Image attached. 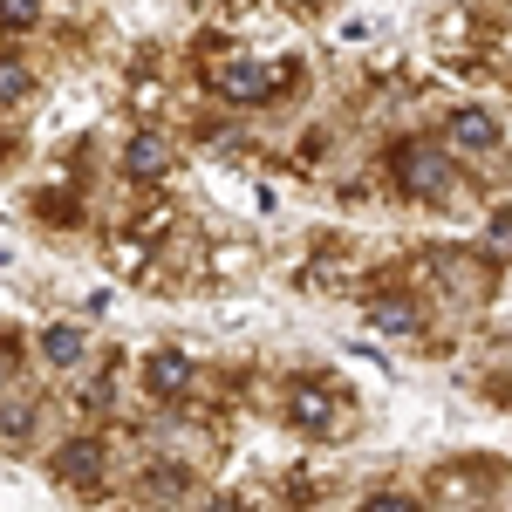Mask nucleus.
<instances>
[{
  "mask_svg": "<svg viewBox=\"0 0 512 512\" xmlns=\"http://www.w3.org/2000/svg\"><path fill=\"white\" fill-rule=\"evenodd\" d=\"M396 178H403V192L410 198H444L451 185H458V171H451V158H444V144H431V137H403L390 151Z\"/></svg>",
  "mask_w": 512,
  "mask_h": 512,
  "instance_id": "1",
  "label": "nucleus"
},
{
  "mask_svg": "<svg viewBox=\"0 0 512 512\" xmlns=\"http://www.w3.org/2000/svg\"><path fill=\"white\" fill-rule=\"evenodd\" d=\"M219 96H233V103H260V96H274L280 89V69H253V62H226L219 69Z\"/></svg>",
  "mask_w": 512,
  "mask_h": 512,
  "instance_id": "2",
  "label": "nucleus"
},
{
  "mask_svg": "<svg viewBox=\"0 0 512 512\" xmlns=\"http://www.w3.org/2000/svg\"><path fill=\"white\" fill-rule=\"evenodd\" d=\"M287 417H294L301 431H328V424H335V403H328V390H315V383H294Z\"/></svg>",
  "mask_w": 512,
  "mask_h": 512,
  "instance_id": "3",
  "label": "nucleus"
},
{
  "mask_svg": "<svg viewBox=\"0 0 512 512\" xmlns=\"http://www.w3.org/2000/svg\"><path fill=\"white\" fill-rule=\"evenodd\" d=\"M444 130H451V144H458V151H492V137H499V123L485 117V110H451Z\"/></svg>",
  "mask_w": 512,
  "mask_h": 512,
  "instance_id": "4",
  "label": "nucleus"
},
{
  "mask_svg": "<svg viewBox=\"0 0 512 512\" xmlns=\"http://www.w3.org/2000/svg\"><path fill=\"white\" fill-rule=\"evenodd\" d=\"M123 171H130V178H158V171H171V144H164V137H137V144L123 151Z\"/></svg>",
  "mask_w": 512,
  "mask_h": 512,
  "instance_id": "5",
  "label": "nucleus"
},
{
  "mask_svg": "<svg viewBox=\"0 0 512 512\" xmlns=\"http://www.w3.org/2000/svg\"><path fill=\"white\" fill-rule=\"evenodd\" d=\"M96 458H103V451H96L89 437H76V444H62V451H55V472L76 478V485H89V478H96Z\"/></svg>",
  "mask_w": 512,
  "mask_h": 512,
  "instance_id": "6",
  "label": "nucleus"
},
{
  "mask_svg": "<svg viewBox=\"0 0 512 512\" xmlns=\"http://www.w3.org/2000/svg\"><path fill=\"white\" fill-rule=\"evenodd\" d=\"M185 383H192V355H158L151 362V390L158 396H178Z\"/></svg>",
  "mask_w": 512,
  "mask_h": 512,
  "instance_id": "7",
  "label": "nucleus"
},
{
  "mask_svg": "<svg viewBox=\"0 0 512 512\" xmlns=\"http://www.w3.org/2000/svg\"><path fill=\"white\" fill-rule=\"evenodd\" d=\"M41 355H48L55 369H69V362L82 355V335L76 328H48V335H41Z\"/></svg>",
  "mask_w": 512,
  "mask_h": 512,
  "instance_id": "8",
  "label": "nucleus"
},
{
  "mask_svg": "<svg viewBox=\"0 0 512 512\" xmlns=\"http://www.w3.org/2000/svg\"><path fill=\"white\" fill-rule=\"evenodd\" d=\"M376 321L396 328V335H410V328H417V308H410V301H376Z\"/></svg>",
  "mask_w": 512,
  "mask_h": 512,
  "instance_id": "9",
  "label": "nucleus"
},
{
  "mask_svg": "<svg viewBox=\"0 0 512 512\" xmlns=\"http://www.w3.org/2000/svg\"><path fill=\"white\" fill-rule=\"evenodd\" d=\"M41 0H0V28H35Z\"/></svg>",
  "mask_w": 512,
  "mask_h": 512,
  "instance_id": "10",
  "label": "nucleus"
},
{
  "mask_svg": "<svg viewBox=\"0 0 512 512\" xmlns=\"http://www.w3.org/2000/svg\"><path fill=\"white\" fill-rule=\"evenodd\" d=\"M28 96V69L21 62H0V103H21Z\"/></svg>",
  "mask_w": 512,
  "mask_h": 512,
  "instance_id": "11",
  "label": "nucleus"
},
{
  "mask_svg": "<svg viewBox=\"0 0 512 512\" xmlns=\"http://www.w3.org/2000/svg\"><path fill=\"white\" fill-rule=\"evenodd\" d=\"M110 267H117V274H137V267H144V246H137V239H130V246H110Z\"/></svg>",
  "mask_w": 512,
  "mask_h": 512,
  "instance_id": "12",
  "label": "nucleus"
},
{
  "mask_svg": "<svg viewBox=\"0 0 512 512\" xmlns=\"http://www.w3.org/2000/svg\"><path fill=\"white\" fill-rule=\"evenodd\" d=\"M362 512H417V506H410V499H396V492H390V499H369Z\"/></svg>",
  "mask_w": 512,
  "mask_h": 512,
  "instance_id": "13",
  "label": "nucleus"
},
{
  "mask_svg": "<svg viewBox=\"0 0 512 512\" xmlns=\"http://www.w3.org/2000/svg\"><path fill=\"white\" fill-rule=\"evenodd\" d=\"M212 512H239V506H212Z\"/></svg>",
  "mask_w": 512,
  "mask_h": 512,
  "instance_id": "14",
  "label": "nucleus"
},
{
  "mask_svg": "<svg viewBox=\"0 0 512 512\" xmlns=\"http://www.w3.org/2000/svg\"><path fill=\"white\" fill-rule=\"evenodd\" d=\"M294 7H315V0H294Z\"/></svg>",
  "mask_w": 512,
  "mask_h": 512,
  "instance_id": "15",
  "label": "nucleus"
}]
</instances>
